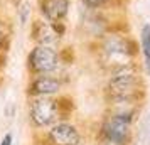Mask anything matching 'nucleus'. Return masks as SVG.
Returning <instances> with one entry per match:
<instances>
[{
	"mask_svg": "<svg viewBox=\"0 0 150 145\" xmlns=\"http://www.w3.org/2000/svg\"><path fill=\"white\" fill-rule=\"evenodd\" d=\"M142 91L140 71L133 62H127L111 71L106 93L111 101H130L138 103V93Z\"/></svg>",
	"mask_w": 150,
	"mask_h": 145,
	"instance_id": "obj_1",
	"label": "nucleus"
},
{
	"mask_svg": "<svg viewBox=\"0 0 150 145\" xmlns=\"http://www.w3.org/2000/svg\"><path fill=\"white\" fill-rule=\"evenodd\" d=\"M62 110V100L61 98H51V96H39L32 98L29 105V120L35 128H44L57 123L61 118H64Z\"/></svg>",
	"mask_w": 150,
	"mask_h": 145,
	"instance_id": "obj_2",
	"label": "nucleus"
},
{
	"mask_svg": "<svg viewBox=\"0 0 150 145\" xmlns=\"http://www.w3.org/2000/svg\"><path fill=\"white\" fill-rule=\"evenodd\" d=\"M135 111H113L101 125V137L105 142L115 145H127L132 133V120Z\"/></svg>",
	"mask_w": 150,
	"mask_h": 145,
	"instance_id": "obj_3",
	"label": "nucleus"
},
{
	"mask_svg": "<svg viewBox=\"0 0 150 145\" xmlns=\"http://www.w3.org/2000/svg\"><path fill=\"white\" fill-rule=\"evenodd\" d=\"M59 64H61V56L52 46L35 44L27 54V69L34 76L51 74L57 71Z\"/></svg>",
	"mask_w": 150,
	"mask_h": 145,
	"instance_id": "obj_4",
	"label": "nucleus"
},
{
	"mask_svg": "<svg viewBox=\"0 0 150 145\" xmlns=\"http://www.w3.org/2000/svg\"><path fill=\"white\" fill-rule=\"evenodd\" d=\"M46 138L49 145H79L81 133L73 123L57 122L51 125V130L47 132Z\"/></svg>",
	"mask_w": 150,
	"mask_h": 145,
	"instance_id": "obj_5",
	"label": "nucleus"
},
{
	"mask_svg": "<svg viewBox=\"0 0 150 145\" xmlns=\"http://www.w3.org/2000/svg\"><path fill=\"white\" fill-rule=\"evenodd\" d=\"M62 84L57 78H51L49 74L34 76L27 84V95L32 98L39 96H52L61 91Z\"/></svg>",
	"mask_w": 150,
	"mask_h": 145,
	"instance_id": "obj_6",
	"label": "nucleus"
},
{
	"mask_svg": "<svg viewBox=\"0 0 150 145\" xmlns=\"http://www.w3.org/2000/svg\"><path fill=\"white\" fill-rule=\"evenodd\" d=\"M30 39L35 44L52 46L61 39V35L56 32L52 22H47L46 19H35L30 24Z\"/></svg>",
	"mask_w": 150,
	"mask_h": 145,
	"instance_id": "obj_7",
	"label": "nucleus"
},
{
	"mask_svg": "<svg viewBox=\"0 0 150 145\" xmlns=\"http://www.w3.org/2000/svg\"><path fill=\"white\" fill-rule=\"evenodd\" d=\"M69 5V0H39V12L47 22H64Z\"/></svg>",
	"mask_w": 150,
	"mask_h": 145,
	"instance_id": "obj_8",
	"label": "nucleus"
},
{
	"mask_svg": "<svg viewBox=\"0 0 150 145\" xmlns=\"http://www.w3.org/2000/svg\"><path fill=\"white\" fill-rule=\"evenodd\" d=\"M140 46H142V52L145 57V66L150 74V24H143L140 29Z\"/></svg>",
	"mask_w": 150,
	"mask_h": 145,
	"instance_id": "obj_9",
	"label": "nucleus"
},
{
	"mask_svg": "<svg viewBox=\"0 0 150 145\" xmlns=\"http://www.w3.org/2000/svg\"><path fill=\"white\" fill-rule=\"evenodd\" d=\"M15 12H17V21L22 27L25 25L30 19V12H32V7H30V2L29 0H19L17 2V7H15Z\"/></svg>",
	"mask_w": 150,
	"mask_h": 145,
	"instance_id": "obj_10",
	"label": "nucleus"
},
{
	"mask_svg": "<svg viewBox=\"0 0 150 145\" xmlns=\"http://www.w3.org/2000/svg\"><path fill=\"white\" fill-rule=\"evenodd\" d=\"M8 34L5 30V22L0 19V51H7V46H8Z\"/></svg>",
	"mask_w": 150,
	"mask_h": 145,
	"instance_id": "obj_11",
	"label": "nucleus"
},
{
	"mask_svg": "<svg viewBox=\"0 0 150 145\" xmlns=\"http://www.w3.org/2000/svg\"><path fill=\"white\" fill-rule=\"evenodd\" d=\"M111 0H83V4L89 8H103L106 7Z\"/></svg>",
	"mask_w": 150,
	"mask_h": 145,
	"instance_id": "obj_12",
	"label": "nucleus"
},
{
	"mask_svg": "<svg viewBox=\"0 0 150 145\" xmlns=\"http://www.w3.org/2000/svg\"><path fill=\"white\" fill-rule=\"evenodd\" d=\"M12 142H14V135L8 132V133H5L4 138L0 140V145H12Z\"/></svg>",
	"mask_w": 150,
	"mask_h": 145,
	"instance_id": "obj_13",
	"label": "nucleus"
},
{
	"mask_svg": "<svg viewBox=\"0 0 150 145\" xmlns=\"http://www.w3.org/2000/svg\"><path fill=\"white\" fill-rule=\"evenodd\" d=\"M4 61H5V57H4V51H0V69L4 68V64H5Z\"/></svg>",
	"mask_w": 150,
	"mask_h": 145,
	"instance_id": "obj_14",
	"label": "nucleus"
},
{
	"mask_svg": "<svg viewBox=\"0 0 150 145\" xmlns=\"http://www.w3.org/2000/svg\"><path fill=\"white\" fill-rule=\"evenodd\" d=\"M101 145H115V144H110V142H103Z\"/></svg>",
	"mask_w": 150,
	"mask_h": 145,
	"instance_id": "obj_15",
	"label": "nucleus"
}]
</instances>
